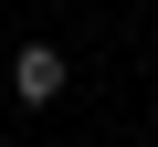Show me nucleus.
Masks as SVG:
<instances>
[{"label":"nucleus","mask_w":158,"mask_h":147,"mask_svg":"<svg viewBox=\"0 0 158 147\" xmlns=\"http://www.w3.org/2000/svg\"><path fill=\"white\" fill-rule=\"evenodd\" d=\"M11 95H21V105H53V95H63V53H53V42H21V53H11Z\"/></svg>","instance_id":"obj_1"}]
</instances>
